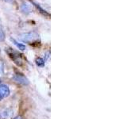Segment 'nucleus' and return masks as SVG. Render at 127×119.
I'll list each match as a JSON object with an SVG mask.
<instances>
[{
  "mask_svg": "<svg viewBox=\"0 0 127 119\" xmlns=\"http://www.w3.org/2000/svg\"><path fill=\"white\" fill-rule=\"evenodd\" d=\"M38 38V34L35 32H30V33H26L22 35V40L23 41L26 42H33L35 40Z\"/></svg>",
  "mask_w": 127,
  "mask_h": 119,
  "instance_id": "f257e3e1",
  "label": "nucleus"
},
{
  "mask_svg": "<svg viewBox=\"0 0 127 119\" xmlns=\"http://www.w3.org/2000/svg\"><path fill=\"white\" fill-rule=\"evenodd\" d=\"M7 53H8V54H9V56L10 57V58L14 61V63H16L18 65L22 64V60L21 57H20V55L17 53V52H15L13 49H10V50L7 51Z\"/></svg>",
  "mask_w": 127,
  "mask_h": 119,
  "instance_id": "f03ea898",
  "label": "nucleus"
},
{
  "mask_svg": "<svg viewBox=\"0 0 127 119\" xmlns=\"http://www.w3.org/2000/svg\"><path fill=\"white\" fill-rule=\"evenodd\" d=\"M10 94V89L6 85H0V100L6 98Z\"/></svg>",
  "mask_w": 127,
  "mask_h": 119,
  "instance_id": "7ed1b4c3",
  "label": "nucleus"
},
{
  "mask_svg": "<svg viewBox=\"0 0 127 119\" xmlns=\"http://www.w3.org/2000/svg\"><path fill=\"white\" fill-rule=\"evenodd\" d=\"M14 79L17 83H21V84H23V85L29 84V80H28V79L22 75H16L14 78Z\"/></svg>",
  "mask_w": 127,
  "mask_h": 119,
  "instance_id": "20e7f679",
  "label": "nucleus"
},
{
  "mask_svg": "<svg viewBox=\"0 0 127 119\" xmlns=\"http://www.w3.org/2000/svg\"><path fill=\"white\" fill-rule=\"evenodd\" d=\"M21 9L24 13L28 14V13H30L31 10V6H30V5H29V4L24 2V3H22V5L21 6Z\"/></svg>",
  "mask_w": 127,
  "mask_h": 119,
  "instance_id": "39448f33",
  "label": "nucleus"
},
{
  "mask_svg": "<svg viewBox=\"0 0 127 119\" xmlns=\"http://www.w3.org/2000/svg\"><path fill=\"white\" fill-rule=\"evenodd\" d=\"M12 41H13V42H14V44L18 47V49H19L20 50H25L26 49V46L23 45V44H22V43H18V41H16L15 40H14V39H12Z\"/></svg>",
  "mask_w": 127,
  "mask_h": 119,
  "instance_id": "423d86ee",
  "label": "nucleus"
},
{
  "mask_svg": "<svg viewBox=\"0 0 127 119\" xmlns=\"http://www.w3.org/2000/svg\"><path fill=\"white\" fill-rule=\"evenodd\" d=\"M6 37V34H5V32L3 30V28L0 23V41H3L5 40Z\"/></svg>",
  "mask_w": 127,
  "mask_h": 119,
  "instance_id": "0eeeda50",
  "label": "nucleus"
},
{
  "mask_svg": "<svg viewBox=\"0 0 127 119\" xmlns=\"http://www.w3.org/2000/svg\"><path fill=\"white\" fill-rule=\"evenodd\" d=\"M36 63H37V65L39 67H43L44 64H45V60L41 58H37L36 60Z\"/></svg>",
  "mask_w": 127,
  "mask_h": 119,
  "instance_id": "6e6552de",
  "label": "nucleus"
},
{
  "mask_svg": "<svg viewBox=\"0 0 127 119\" xmlns=\"http://www.w3.org/2000/svg\"><path fill=\"white\" fill-rule=\"evenodd\" d=\"M35 6L37 7V9H39L40 10H41V13H42V14H43L44 15H45V14H46V15H48V16H49V14H48V13H47V12H46V11H45V10H43V9H42V8H41V6H39L37 5V4H35Z\"/></svg>",
  "mask_w": 127,
  "mask_h": 119,
  "instance_id": "1a4fd4ad",
  "label": "nucleus"
},
{
  "mask_svg": "<svg viewBox=\"0 0 127 119\" xmlns=\"http://www.w3.org/2000/svg\"><path fill=\"white\" fill-rule=\"evenodd\" d=\"M5 1H6L8 2H14V0H5Z\"/></svg>",
  "mask_w": 127,
  "mask_h": 119,
  "instance_id": "9d476101",
  "label": "nucleus"
},
{
  "mask_svg": "<svg viewBox=\"0 0 127 119\" xmlns=\"http://www.w3.org/2000/svg\"><path fill=\"white\" fill-rule=\"evenodd\" d=\"M14 119H22V118L18 116V117H16V118H14Z\"/></svg>",
  "mask_w": 127,
  "mask_h": 119,
  "instance_id": "9b49d317",
  "label": "nucleus"
}]
</instances>
